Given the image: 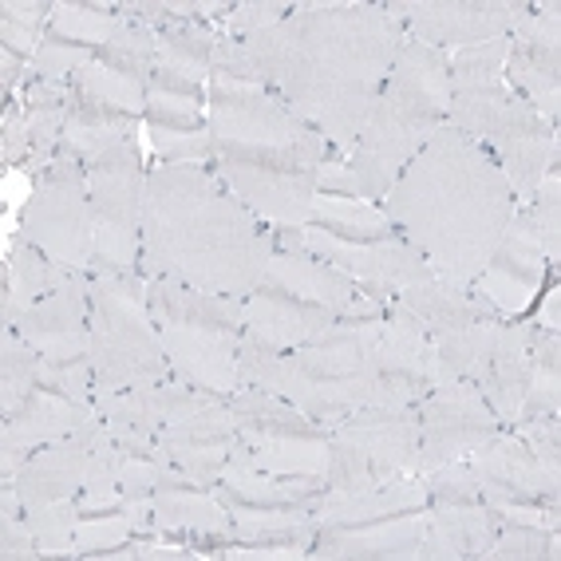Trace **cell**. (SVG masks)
<instances>
[{"label":"cell","mask_w":561,"mask_h":561,"mask_svg":"<svg viewBox=\"0 0 561 561\" xmlns=\"http://www.w3.org/2000/svg\"><path fill=\"white\" fill-rule=\"evenodd\" d=\"M420 415V474L435 471L443 462L471 459L482 443H491L502 427L491 403L482 400V391L474 380H455L439 383L415 403Z\"/></svg>","instance_id":"cell-10"},{"label":"cell","mask_w":561,"mask_h":561,"mask_svg":"<svg viewBox=\"0 0 561 561\" xmlns=\"http://www.w3.org/2000/svg\"><path fill=\"white\" fill-rule=\"evenodd\" d=\"M420 553L415 561H486L502 530V514L491 502H471V506H427L423 511Z\"/></svg>","instance_id":"cell-20"},{"label":"cell","mask_w":561,"mask_h":561,"mask_svg":"<svg viewBox=\"0 0 561 561\" xmlns=\"http://www.w3.org/2000/svg\"><path fill=\"white\" fill-rule=\"evenodd\" d=\"M130 534L127 514H111V518H80L76 530V558H111V553L127 546Z\"/></svg>","instance_id":"cell-44"},{"label":"cell","mask_w":561,"mask_h":561,"mask_svg":"<svg viewBox=\"0 0 561 561\" xmlns=\"http://www.w3.org/2000/svg\"><path fill=\"white\" fill-rule=\"evenodd\" d=\"M526 214H530V226L538 233L546 261H550V273H558L561 265V174H546L541 186L534 191V198L526 202Z\"/></svg>","instance_id":"cell-41"},{"label":"cell","mask_w":561,"mask_h":561,"mask_svg":"<svg viewBox=\"0 0 561 561\" xmlns=\"http://www.w3.org/2000/svg\"><path fill=\"white\" fill-rule=\"evenodd\" d=\"M289 12H293L289 0H245V4H233L230 16L221 21V32L233 36V41H253L257 32H265L277 21H285Z\"/></svg>","instance_id":"cell-45"},{"label":"cell","mask_w":561,"mask_h":561,"mask_svg":"<svg viewBox=\"0 0 561 561\" xmlns=\"http://www.w3.org/2000/svg\"><path fill=\"white\" fill-rule=\"evenodd\" d=\"M0 147H4V162L9 167H21L28 162L32 147H28V130H24V107H16V100L9 95L4 103V130H0Z\"/></svg>","instance_id":"cell-50"},{"label":"cell","mask_w":561,"mask_h":561,"mask_svg":"<svg viewBox=\"0 0 561 561\" xmlns=\"http://www.w3.org/2000/svg\"><path fill=\"white\" fill-rule=\"evenodd\" d=\"M423 486H427V506H471L479 499V482H474L471 462H443L435 471L423 474Z\"/></svg>","instance_id":"cell-42"},{"label":"cell","mask_w":561,"mask_h":561,"mask_svg":"<svg viewBox=\"0 0 561 561\" xmlns=\"http://www.w3.org/2000/svg\"><path fill=\"white\" fill-rule=\"evenodd\" d=\"M210 83H226V88H261V71L250 56V44L218 32L214 60H210Z\"/></svg>","instance_id":"cell-43"},{"label":"cell","mask_w":561,"mask_h":561,"mask_svg":"<svg viewBox=\"0 0 561 561\" xmlns=\"http://www.w3.org/2000/svg\"><path fill=\"white\" fill-rule=\"evenodd\" d=\"M151 511H154V526H159L162 541L186 546L191 534H221V538L233 541V518L214 491H202V486L162 491L151 499Z\"/></svg>","instance_id":"cell-28"},{"label":"cell","mask_w":561,"mask_h":561,"mask_svg":"<svg viewBox=\"0 0 561 561\" xmlns=\"http://www.w3.org/2000/svg\"><path fill=\"white\" fill-rule=\"evenodd\" d=\"M88 455L91 447L80 435H64V439L48 443L36 455H28L12 486L21 494L24 511L28 506H41V502H60L76 499L83 491V471H88Z\"/></svg>","instance_id":"cell-27"},{"label":"cell","mask_w":561,"mask_h":561,"mask_svg":"<svg viewBox=\"0 0 561 561\" xmlns=\"http://www.w3.org/2000/svg\"><path fill=\"white\" fill-rule=\"evenodd\" d=\"M21 233L36 241L51 261L71 273H91L95 257V218H91L88 167L71 154L56 159L36 174L21 210Z\"/></svg>","instance_id":"cell-9"},{"label":"cell","mask_w":561,"mask_h":561,"mask_svg":"<svg viewBox=\"0 0 561 561\" xmlns=\"http://www.w3.org/2000/svg\"><path fill=\"white\" fill-rule=\"evenodd\" d=\"M530 0H408L388 4V12L408 28L411 41L439 51L474 48V44L506 41L514 24L530 12Z\"/></svg>","instance_id":"cell-11"},{"label":"cell","mask_w":561,"mask_h":561,"mask_svg":"<svg viewBox=\"0 0 561 561\" xmlns=\"http://www.w3.org/2000/svg\"><path fill=\"white\" fill-rule=\"evenodd\" d=\"M491 561H558V530L546 522H502L499 538L486 550Z\"/></svg>","instance_id":"cell-40"},{"label":"cell","mask_w":561,"mask_h":561,"mask_svg":"<svg viewBox=\"0 0 561 561\" xmlns=\"http://www.w3.org/2000/svg\"><path fill=\"white\" fill-rule=\"evenodd\" d=\"M380 206L396 221L400 238L455 285L479 280L486 257L518 214L506 174L479 142L455 127L435 130Z\"/></svg>","instance_id":"cell-3"},{"label":"cell","mask_w":561,"mask_h":561,"mask_svg":"<svg viewBox=\"0 0 561 561\" xmlns=\"http://www.w3.org/2000/svg\"><path fill=\"white\" fill-rule=\"evenodd\" d=\"M210 171L261 221L309 226L317 174L329 159H348L265 88H206Z\"/></svg>","instance_id":"cell-4"},{"label":"cell","mask_w":561,"mask_h":561,"mask_svg":"<svg viewBox=\"0 0 561 561\" xmlns=\"http://www.w3.org/2000/svg\"><path fill=\"white\" fill-rule=\"evenodd\" d=\"M332 321H336L332 312L285 301V297H270V293L257 289L245 297V329H241V341L265 352H289L297 344L312 341V336H321Z\"/></svg>","instance_id":"cell-26"},{"label":"cell","mask_w":561,"mask_h":561,"mask_svg":"<svg viewBox=\"0 0 561 561\" xmlns=\"http://www.w3.org/2000/svg\"><path fill=\"white\" fill-rule=\"evenodd\" d=\"M514 432L526 439V447L534 451V459L541 462V471L561 474V415H541V420L518 423Z\"/></svg>","instance_id":"cell-47"},{"label":"cell","mask_w":561,"mask_h":561,"mask_svg":"<svg viewBox=\"0 0 561 561\" xmlns=\"http://www.w3.org/2000/svg\"><path fill=\"white\" fill-rule=\"evenodd\" d=\"M95 60L107 64V68L119 71V76H127V80H135L139 88H147L154 76V64H159V32L139 21H123L119 16V24H115V32L103 41Z\"/></svg>","instance_id":"cell-36"},{"label":"cell","mask_w":561,"mask_h":561,"mask_svg":"<svg viewBox=\"0 0 561 561\" xmlns=\"http://www.w3.org/2000/svg\"><path fill=\"white\" fill-rule=\"evenodd\" d=\"M257 471L273 479H309L329 467V435H241Z\"/></svg>","instance_id":"cell-32"},{"label":"cell","mask_w":561,"mask_h":561,"mask_svg":"<svg viewBox=\"0 0 561 561\" xmlns=\"http://www.w3.org/2000/svg\"><path fill=\"white\" fill-rule=\"evenodd\" d=\"M32 538L41 546V558H76V530H80V506L76 499L41 502L28 506Z\"/></svg>","instance_id":"cell-39"},{"label":"cell","mask_w":561,"mask_h":561,"mask_svg":"<svg viewBox=\"0 0 561 561\" xmlns=\"http://www.w3.org/2000/svg\"><path fill=\"white\" fill-rule=\"evenodd\" d=\"M403 36L408 28L383 0H305L245 44L261 71V88L348 154L380 103Z\"/></svg>","instance_id":"cell-1"},{"label":"cell","mask_w":561,"mask_h":561,"mask_svg":"<svg viewBox=\"0 0 561 561\" xmlns=\"http://www.w3.org/2000/svg\"><path fill=\"white\" fill-rule=\"evenodd\" d=\"M91 218H95V257L91 273H135L142 253V206H147V167L139 139L88 162Z\"/></svg>","instance_id":"cell-8"},{"label":"cell","mask_w":561,"mask_h":561,"mask_svg":"<svg viewBox=\"0 0 561 561\" xmlns=\"http://www.w3.org/2000/svg\"><path fill=\"white\" fill-rule=\"evenodd\" d=\"M265 221L202 162L151 167L142 206V280L174 277L245 301L270 270Z\"/></svg>","instance_id":"cell-2"},{"label":"cell","mask_w":561,"mask_h":561,"mask_svg":"<svg viewBox=\"0 0 561 561\" xmlns=\"http://www.w3.org/2000/svg\"><path fill=\"white\" fill-rule=\"evenodd\" d=\"M317 194H321V198H360V186H356V179H352L348 159L324 162L321 174H317Z\"/></svg>","instance_id":"cell-52"},{"label":"cell","mask_w":561,"mask_h":561,"mask_svg":"<svg viewBox=\"0 0 561 561\" xmlns=\"http://www.w3.org/2000/svg\"><path fill=\"white\" fill-rule=\"evenodd\" d=\"M233 550H293L309 558L317 522L309 511H230Z\"/></svg>","instance_id":"cell-29"},{"label":"cell","mask_w":561,"mask_h":561,"mask_svg":"<svg viewBox=\"0 0 561 561\" xmlns=\"http://www.w3.org/2000/svg\"><path fill=\"white\" fill-rule=\"evenodd\" d=\"M546 273H550L546 250H541L538 233H534L526 206H518L502 241L482 265L474 289L486 293L499 305L502 317H530V309L541 297V285H546Z\"/></svg>","instance_id":"cell-14"},{"label":"cell","mask_w":561,"mask_h":561,"mask_svg":"<svg viewBox=\"0 0 561 561\" xmlns=\"http://www.w3.org/2000/svg\"><path fill=\"white\" fill-rule=\"evenodd\" d=\"M447 107H451L447 51L403 36L396 64L383 80L380 103L348 151V171L364 202L380 206L388 198L403 167L427 147L435 130L447 127Z\"/></svg>","instance_id":"cell-5"},{"label":"cell","mask_w":561,"mask_h":561,"mask_svg":"<svg viewBox=\"0 0 561 561\" xmlns=\"http://www.w3.org/2000/svg\"><path fill=\"white\" fill-rule=\"evenodd\" d=\"M76 506H80V518H111V514H127L130 502L115 494H76Z\"/></svg>","instance_id":"cell-53"},{"label":"cell","mask_w":561,"mask_h":561,"mask_svg":"<svg viewBox=\"0 0 561 561\" xmlns=\"http://www.w3.org/2000/svg\"><path fill=\"white\" fill-rule=\"evenodd\" d=\"M309 226L336 241H348V245H376V241L400 238L396 221L383 214V206L360 198H321L317 194Z\"/></svg>","instance_id":"cell-30"},{"label":"cell","mask_w":561,"mask_h":561,"mask_svg":"<svg viewBox=\"0 0 561 561\" xmlns=\"http://www.w3.org/2000/svg\"><path fill=\"white\" fill-rule=\"evenodd\" d=\"M265 233H270L273 253H301L305 250V226H277V221H265Z\"/></svg>","instance_id":"cell-54"},{"label":"cell","mask_w":561,"mask_h":561,"mask_svg":"<svg viewBox=\"0 0 561 561\" xmlns=\"http://www.w3.org/2000/svg\"><path fill=\"white\" fill-rule=\"evenodd\" d=\"M51 16H56V4H48V0H4L0 4V21L16 24V28L36 36V41H44Z\"/></svg>","instance_id":"cell-49"},{"label":"cell","mask_w":561,"mask_h":561,"mask_svg":"<svg viewBox=\"0 0 561 561\" xmlns=\"http://www.w3.org/2000/svg\"><path fill=\"white\" fill-rule=\"evenodd\" d=\"M83 408L88 403H68L36 391L16 411L0 415V474H4V482L16 479V471L28 462V455H36L48 443L71 435V427L80 423Z\"/></svg>","instance_id":"cell-21"},{"label":"cell","mask_w":561,"mask_h":561,"mask_svg":"<svg viewBox=\"0 0 561 561\" xmlns=\"http://www.w3.org/2000/svg\"><path fill=\"white\" fill-rule=\"evenodd\" d=\"M257 289L270 293V297H285V301L332 312V317L344 312L352 301H356V280H352L344 270H336V265H329L324 257L309 253V250L273 253L270 270H265V277H261Z\"/></svg>","instance_id":"cell-19"},{"label":"cell","mask_w":561,"mask_h":561,"mask_svg":"<svg viewBox=\"0 0 561 561\" xmlns=\"http://www.w3.org/2000/svg\"><path fill=\"white\" fill-rule=\"evenodd\" d=\"M427 518L408 514V518L376 522L360 530H324L312 541L309 558H348V561H415L420 538Z\"/></svg>","instance_id":"cell-25"},{"label":"cell","mask_w":561,"mask_h":561,"mask_svg":"<svg viewBox=\"0 0 561 561\" xmlns=\"http://www.w3.org/2000/svg\"><path fill=\"white\" fill-rule=\"evenodd\" d=\"M420 511H427L423 474H403V479L371 482V486H356V491H324L321 506L312 511V522H317V534L360 530V526L408 518Z\"/></svg>","instance_id":"cell-18"},{"label":"cell","mask_w":561,"mask_h":561,"mask_svg":"<svg viewBox=\"0 0 561 561\" xmlns=\"http://www.w3.org/2000/svg\"><path fill=\"white\" fill-rule=\"evenodd\" d=\"M88 364L95 391L154 388L171 380L159 324L147 312V280L139 273H91Z\"/></svg>","instance_id":"cell-6"},{"label":"cell","mask_w":561,"mask_h":561,"mask_svg":"<svg viewBox=\"0 0 561 561\" xmlns=\"http://www.w3.org/2000/svg\"><path fill=\"white\" fill-rule=\"evenodd\" d=\"M305 250L324 257L329 265H336V270H344L352 280L383 285V289L396 293V297L435 273L432 265H427V257H423L415 245H408L403 238L376 241V245H348V241H336V238H329V233L305 226Z\"/></svg>","instance_id":"cell-16"},{"label":"cell","mask_w":561,"mask_h":561,"mask_svg":"<svg viewBox=\"0 0 561 561\" xmlns=\"http://www.w3.org/2000/svg\"><path fill=\"white\" fill-rule=\"evenodd\" d=\"M162 352L171 364V376L210 396H230L241 388L238 380V344L241 336L214 329H186V324H159Z\"/></svg>","instance_id":"cell-17"},{"label":"cell","mask_w":561,"mask_h":561,"mask_svg":"<svg viewBox=\"0 0 561 561\" xmlns=\"http://www.w3.org/2000/svg\"><path fill=\"white\" fill-rule=\"evenodd\" d=\"M0 558L4 561H41V546L32 538L28 514H0Z\"/></svg>","instance_id":"cell-48"},{"label":"cell","mask_w":561,"mask_h":561,"mask_svg":"<svg viewBox=\"0 0 561 561\" xmlns=\"http://www.w3.org/2000/svg\"><path fill=\"white\" fill-rule=\"evenodd\" d=\"M91 324V273H71L60 289L36 301L21 321V341H28L48 364H88Z\"/></svg>","instance_id":"cell-15"},{"label":"cell","mask_w":561,"mask_h":561,"mask_svg":"<svg viewBox=\"0 0 561 561\" xmlns=\"http://www.w3.org/2000/svg\"><path fill=\"white\" fill-rule=\"evenodd\" d=\"M115 24H119L115 4H103V0H88V4L64 0V4H56V16H51L44 36L68 44V48L83 51V56H100L103 41L115 32Z\"/></svg>","instance_id":"cell-35"},{"label":"cell","mask_w":561,"mask_h":561,"mask_svg":"<svg viewBox=\"0 0 561 561\" xmlns=\"http://www.w3.org/2000/svg\"><path fill=\"white\" fill-rule=\"evenodd\" d=\"M471 471L479 482V499L491 506H541L558 511L561 474L541 471V462L526 447L518 432H499L491 443H482L471 455Z\"/></svg>","instance_id":"cell-13"},{"label":"cell","mask_w":561,"mask_h":561,"mask_svg":"<svg viewBox=\"0 0 561 561\" xmlns=\"http://www.w3.org/2000/svg\"><path fill=\"white\" fill-rule=\"evenodd\" d=\"M380 364L391 380L408 383L415 403L432 388H439V356H435L432 332L423 329L400 301L383 309L380 324Z\"/></svg>","instance_id":"cell-23"},{"label":"cell","mask_w":561,"mask_h":561,"mask_svg":"<svg viewBox=\"0 0 561 561\" xmlns=\"http://www.w3.org/2000/svg\"><path fill=\"white\" fill-rule=\"evenodd\" d=\"M403 474H420L415 408H360L332 427L324 491H356Z\"/></svg>","instance_id":"cell-7"},{"label":"cell","mask_w":561,"mask_h":561,"mask_svg":"<svg viewBox=\"0 0 561 561\" xmlns=\"http://www.w3.org/2000/svg\"><path fill=\"white\" fill-rule=\"evenodd\" d=\"M41 364L44 356L21 336L0 341V415L16 411L41 391Z\"/></svg>","instance_id":"cell-37"},{"label":"cell","mask_w":561,"mask_h":561,"mask_svg":"<svg viewBox=\"0 0 561 561\" xmlns=\"http://www.w3.org/2000/svg\"><path fill=\"white\" fill-rule=\"evenodd\" d=\"M68 277L71 270H64L60 261H51L36 241L16 233L9 245V257H4V285H0V293H9L12 301L28 312L36 301H44V297L60 289Z\"/></svg>","instance_id":"cell-31"},{"label":"cell","mask_w":561,"mask_h":561,"mask_svg":"<svg viewBox=\"0 0 561 561\" xmlns=\"http://www.w3.org/2000/svg\"><path fill=\"white\" fill-rule=\"evenodd\" d=\"M561 408V371L553 368H530V383H526V396H522V408H518V423H530V420H541V415H553Z\"/></svg>","instance_id":"cell-46"},{"label":"cell","mask_w":561,"mask_h":561,"mask_svg":"<svg viewBox=\"0 0 561 561\" xmlns=\"http://www.w3.org/2000/svg\"><path fill=\"white\" fill-rule=\"evenodd\" d=\"M506 321H471L462 329L439 332L435 341V356H439V383L455 380H479L482 364L491 356L494 336Z\"/></svg>","instance_id":"cell-34"},{"label":"cell","mask_w":561,"mask_h":561,"mask_svg":"<svg viewBox=\"0 0 561 561\" xmlns=\"http://www.w3.org/2000/svg\"><path fill=\"white\" fill-rule=\"evenodd\" d=\"M530 336H534V317H511L502 324L499 336H494V348L486 356L479 371V391L482 400L491 403V411L499 415L502 427H514L522 408V396H526V383H530Z\"/></svg>","instance_id":"cell-22"},{"label":"cell","mask_w":561,"mask_h":561,"mask_svg":"<svg viewBox=\"0 0 561 561\" xmlns=\"http://www.w3.org/2000/svg\"><path fill=\"white\" fill-rule=\"evenodd\" d=\"M147 312L154 317V324H186V329L230 332V336H241L245 329V301L194 289L174 277L147 280Z\"/></svg>","instance_id":"cell-24"},{"label":"cell","mask_w":561,"mask_h":561,"mask_svg":"<svg viewBox=\"0 0 561 561\" xmlns=\"http://www.w3.org/2000/svg\"><path fill=\"white\" fill-rule=\"evenodd\" d=\"M142 123L151 127L154 147L171 139H186V135H198L206 130V103L186 100V95H174V91L147 88V111H142Z\"/></svg>","instance_id":"cell-38"},{"label":"cell","mask_w":561,"mask_h":561,"mask_svg":"<svg viewBox=\"0 0 561 561\" xmlns=\"http://www.w3.org/2000/svg\"><path fill=\"white\" fill-rule=\"evenodd\" d=\"M506 88L526 100L541 119L558 127L561 115V9L553 0L534 4L511 32V51L502 68Z\"/></svg>","instance_id":"cell-12"},{"label":"cell","mask_w":561,"mask_h":561,"mask_svg":"<svg viewBox=\"0 0 561 561\" xmlns=\"http://www.w3.org/2000/svg\"><path fill=\"white\" fill-rule=\"evenodd\" d=\"M218 44V24L182 21L159 28V68H171L186 80L210 88V60Z\"/></svg>","instance_id":"cell-33"},{"label":"cell","mask_w":561,"mask_h":561,"mask_svg":"<svg viewBox=\"0 0 561 561\" xmlns=\"http://www.w3.org/2000/svg\"><path fill=\"white\" fill-rule=\"evenodd\" d=\"M154 479H159V462L147 459H127L119 474V494L127 502H151L154 499Z\"/></svg>","instance_id":"cell-51"}]
</instances>
